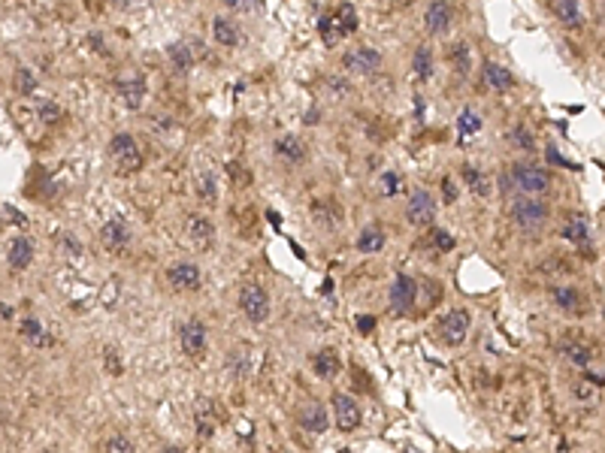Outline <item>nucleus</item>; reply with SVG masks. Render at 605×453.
Segmentation results:
<instances>
[{"label": "nucleus", "instance_id": "19", "mask_svg": "<svg viewBox=\"0 0 605 453\" xmlns=\"http://www.w3.org/2000/svg\"><path fill=\"white\" fill-rule=\"evenodd\" d=\"M481 76H485V85L487 88H494V91H509L514 85V76L506 64H499V61H485V67H481Z\"/></svg>", "mask_w": 605, "mask_h": 453}, {"label": "nucleus", "instance_id": "10", "mask_svg": "<svg viewBox=\"0 0 605 453\" xmlns=\"http://www.w3.org/2000/svg\"><path fill=\"white\" fill-rule=\"evenodd\" d=\"M433 218H436V200H433V194L430 190H414V194L409 197V202H406V221L412 224V226H430L433 224Z\"/></svg>", "mask_w": 605, "mask_h": 453}, {"label": "nucleus", "instance_id": "40", "mask_svg": "<svg viewBox=\"0 0 605 453\" xmlns=\"http://www.w3.org/2000/svg\"><path fill=\"white\" fill-rule=\"evenodd\" d=\"M397 190H400V176L397 173H385L382 176V194L385 197H394Z\"/></svg>", "mask_w": 605, "mask_h": 453}, {"label": "nucleus", "instance_id": "35", "mask_svg": "<svg viewBox=\"0 0 605 453\" xmlns=\"http://www.w3.org/2000/svg\"><path fill=\"white\" fill-rule=\"evenodd\" d=\"M566 357H569V362H575V366H590L593 350H590L587 345L572 342V345H566Z\"/></svg>", "mask_w": 605, "mask_h": 453}, {"label": "nucleus", "instance_id": "44", "mask_svg": "<svg viewBox=\"0 0 605 453\" xmlns=\"http://www.w3.org/2000/svg\"><path fill=\"white\" fill-rule=\"evenodd\" d=\"M109 366H112V372H115V375L121 372V369H118V360H115V350H106V369H109Z\"/></svg>", "mask_w": 605, "mask_h": 453}, {"label": "nucleus", "instance_id": "13", "mask_svg": "<svg viewBox=\"0 0 605 453\" xmlns=\"http://www.w3.org/2000/svg\"><path fill=\"white\" fill-rule=\"evenodd\" d=\"M388 297H390V309L397 314H406L414 305V299H418V281L409 278V275H397Z\"/></svg>", "mask_w": 605, "mask_h": 453}, {"label": "nucleus", "instance_id": "8", "mask_svg": "<svg viewBox=\"0 0 605 453\" xmlns=\"http://www.w3.org/2000/svg\"><path fill=\"white\" fill-rule=\"evenodd\" d=\"M166 281H170L173 290L194 293V290L203 287V272H200V266L191 263V260H179V263H173L166 269Z\"/></svg>", "mask_w": 605, "mask_h": 453}, {"label": "nucleus", "instance_id": "36", "mask_svg": "<svg viewBox=\"0 0 605 453\" xmlns=\"http://www.w3.org/2000/svg\"><path fill=\"white\" fill-rule=\"evenodd\" d=\"M599 387H602V378L599 375H584V378H581V384H578V399L590 402L593 393H596Z\"/></svg>", "mask_w": 605, "mask_h": 453}, {"label": "nucleus", "instance_id": "12", "mask_svg": "<svg viewBox=\"0 0 605 453\" xmlns=\"http://www.w3.org/2000/svg\"><path fill=\"white\" fill-rule=\"evenodd\" d=\"M451 21H454V6L448 4V0H430L427 9H424V28H427L433 37L448 33Z\"/></svg>", "mask_w": 605, "mask_h": 453}, {"label": "nucleus", "instance_id": "31", "mask_svg": "<svg viewBox=\"0 0 605 453\" xmlns=\"http://www.w3.org/2000/svg\"><path fill=\"white\" fill-rule=\"evenodd\" d=\"M21 336H25L30 345H46V342H49L46 333H43V323H40V321H33V317H28V321H21Z\"/></svg>", "mask_w": 605, "mask_h": 453}, {"label": "nucleus", "instance_id": "17", "mask_svg": "<svg viewBox=\"0 0 605 453\" xmlns=\"http://www.w3.org/2000/svg\"><path fill=\"white\" fill-rule=\"evenodd\" d=\"M445 58H448V64H451V70L457 76H469V73H473V49H469L466 40H454L445 49Z\"/></svg>", "mask_w": 605, "mask_h": 453}, {"label": "nucleus", "instance_id": "15", "mask_svg": "<svg viewBox=\"0 0 605 453\" xmlns=\"http://www.w3.org/2000/svg\"><path fill=\"white\" fill-rule=\"evenodd\" d=\"M212 40L218 45H227V49H237V45H242L245 37H242V28L230 16H218L212 21Z\"/></svg>", "mask_w": 605, "mask_h": 453}, {"label": "nucleus", "instance_id": "45", "mask_svg": "<svg viewBox=\"0 0 605 453\" xmlns=\"http://www.w3.org/2000/svg\"><path fill=\"white\" fill-rule=\"evenodd\" d=\"M357 323H361V330H363V333H369V330H373V326H375V321H373V317H361V321H357Z\"/></svg>", "mask_w": 605, "mask_h": 453}, {"label": "nucleus", "instance_id": "4", "mask_svg": "<svg viewBox=\"0 0 605 453\" xmlns=\"http://www.w3.org/2000/svg\"><path fill=\"white\" fill-rule=\"evenodd\" d=\"M511 181L530 197H539V194H545V190L551 188V176H548L542 166H533V164H514L511 166Z\"/></svg>", "mask_w": 605, "mask_h": 453}, {"label": "nucleus", "instance_id": "16", "mask_svg": "<svg viewBox=\"0 0 605 453\" xmlns=\"http://www.w3.org/2000/svg\"><path fill=\"white\" fill-rule=\"evenodd\" d=\"M300 426L306 429L309 435H321V432H327V426H330L327 408H324L321 402H309V405L300 411Z\"/></svg>", "mask_w": 605, "mask_h": 453}, {"label": "nucleus", "instance_id": "6", "mask_svg": "<svg viewBox=\"0 0 605 453\" xmlns=\"http://www.w3.org/2000/svg\"><path fill=\"white\" fill-rule=\"evenodd\" d=\"M342 67L351 76H373L382 67V52L369 49V45H354V49L342 55Z\"/></svg>", "mask_w": 605, "mask_h": 453}, {"label": "nucleus", "instance_id": "28", "mask_svg": "<svg viewBox=\"0 0 605 453\" xmlns=\"http://www.w3.org/2000/svg\"><path fill=\"white\" fill-rule=\"evenodd\" d=\"M554 13L569 28H578L581 25V4H578V0H554Z\"/></svg>", "mask_w": 605, "mask_h": 453}, {"label": "nucleus", "instance_id": "18", "mask_svg": "<svg viewBox=\"0 0 605 453\" xmlns=\"http://www.w3.org/2000/svg\"><path fill=\"white\" fill-rule=\"evenodd\" d=\"M273 151H276L278 161H285V164H302L306 161V145H302L297 136H290V133L278 136V139L273 142Z\"/></svg>", "mask_w": 605, "mask_h": 453}, {"label": "nucleus", "instance_id": "22", "mask_svg": "<svg viewBox=\"0 0 605 453\" xmlns=\"http://www.w3.org/2000/svg\"><path fill=\"white\" fill-rule=\"evenodd\" d=\"M385 242H388V236L378 224H366L363 230L357 233V251L361 254H378L385 248Z\"/></svg>", "mask_w": 605, "mask_h": 453}, {"label": "nucleus", "instance_id": "29", "mask_svg": "<svg viewBox=\"0 0 605 453\" xmlns=\"http://www.w3.org/2000/svg\"><path fill=\"white\" fill-rule=\"evenodd\" d=\"M551 299L560 311H581V293L575 287H554Z\"/></svg>", "mask_w": 605, "mask_h": 453}, {"label": "nucleus", "instance_id": "20", "mask_svg": "<svg viewBox=\"0 0 605 453\" xmlns=\"http://www.w3.org/2000/svg\"><path fill=\"white\" fill-rule=\"evenodd\" d=\"M188 236H191V242L197 248H209L215 242V224H212L206 214H191V218H188Z\"/></svg>", "mask_w": 605, "mask_h": 453}, {"label": "nucleus", "instance_id": "11", "mask_svg": "<svg viewBox=\"0 0 605 453\" xmlns=\"http://www.w3.org/2000/svg\"><path fill=\"white\" fill-rule=\"evenodd\" d=\"M133 242V233H130V226L125 221H106L103 226H100V245L106 248V251L112 254H125L128 248Z\"/></svg>", "mask_w": 605, "mask_h": 453}, {"label": "nucleus", "instance_id": "32", "mask_svg": "<svg viewBox=\"0 0 605 453\" xmlns=\"http://www.w3.org/2000/svg\"><path fill=\"white\" fill-rule=\"evenodd\" d=\"M37 115L43 124H58L64 118V109L58 103H49V100H37Z\"/></svg>", "mask_w": 605, "mask_h": 453}, {"label": "nucleus", "instance_id": "1", "mask_svg": "<svg viewBox=\"0 0 605 453\" xmlns=\"http://www.w3.org/2000/svg\"><path fill=\"white\" fill-rule=\"evenodd\" d=\"M239 311L249 317L251 323L270 321V314H273V299H270V293H266V287L257 285V281H249V285H242V287H239Z\"/></svg>", "mask_w": 605, "mask_h": 453}, {"label": "nucleus", "instance_id": "41", "mask_svg": "<svg viewBox=\"0 0 605 453\" xmlns=\"http://www.w3.org/2000/svg\"><path fill=\"white\" fill-rule=\"evenodd\" d=\"M197 190H200V197H206L212 202V200H215V178H212V176H200V188Z\"/></svg>", "mask_w": 605, "mask_h": 453}, {"label": "nucleus", "instance_id": "27", "mask_svg": "<svg viewBox=\"0 0 605 453\" xmlns=\"http://www.w3.org/2000/svg\"><path fill=\"white\" fill-rule=\"evenodd\" d=\"M166 58H170V64L176 67L179 73H188L194 67V55H191V45H185V42H173L170 49H166Z\"/></svg>", "mask_w": 605, "mask_h": 453}, {"label": "nucleus", "instance_id": "2", "mask_svg": "<svg viewBox=\"0 0 605 453\" xmlns=\"http://www.w3.org/2000/svg\"><path fill=\"white\" fill-rule=\"evenodd\" d=\"M318 30H321V37H324V42H327V45H336L342 37L354 33V30H357V13H354V6L342 4L339 9H336V13L324 16L321 25H318Z\"/></svg>", "mask_w": 605, "mask_h": 453}, {"label": "nucleus", "instance_id": "43", "mask_svg": "<svg viewBox=\"0 0 605 453\" xmlns=\"http://www.w3.org/2000/svg\"><path fill=\"white\" fill-rule=\"evenodd\" d=\"M221 4L227 6V9H249L254 0H221Z\"/></svg>", "mask_w": 605, "mask_h": 453}, {"label": "nucleus", "instance_id": "33", "mask_svg": "<svg viewBox=\"0 0 605 453\" xmlns=\"http://www.w3.org/2000/svg\"><path fill=\"white\" fill-rule=\"evenodd\" d=\"M457 130H460L463 136H473L481 130V118H478V112L475 109H463L460 112V118H457Z\"/></svg>", "mask_w": 605, "mask_h": 453}, {"label": "nucleus", "instance_id": "26", "mask_svg": "<svg viewBox=\"0 0 605 453\" xmlns=\"http://www.w3.org/2000/svg\"><path fill=\"white\" fill-rule=\"evenodd\" d=\"M460 173H463V185L473 190V194H478V197H487V194H490V181H487V176L481 173L478 166H469V164H466Z\"/></svg>", "mask_w": 605, "mask_h": 453}, {"label": "nucleus", "instance_id": "38", "mask_svg": "<svg viewBox=\"0 0 605 453\" xmlns=\"http://www.w3.org/2000/svg\"><path fill=\"white\" fill-rule=\"evenodd\" d=\"M511 142L521 145L524 151H533V149H536V139L530 136V130H524V127H514V130H511Z\"/></svg>", "mask_w": 605, "mask_h": 453}, {"label": "nucleus", "instance_id": "5", "mask_svg": "<svg viewBox=\"0 0 605 453\" xmlns=\"http://www.w3.org/2000/svg\"><path fill=\"white\" fill-rule=\"evenodd\" d=\"M469 330H473V317H469L466 309H451V311H448L442 321H439V336H442V342L451 345V348L463 345L466 336H469Z\"/></svg>", "mask_w": 605, "mask_h": 453}, {"label": "nucleus", "instance_id": "23", "mask_svg": "<svg viewBox=\"0 0 605 453\" xmlns=\"http://www.w3.org/2000/svg\"><path fill=\"white\" fill-rule=\"evenodd\" d=\"M312 369H315V375H318V378H324V381H333L336 375H339V369H342L339 354H336L333 348H327V350H318V354L312 357Z\"/></svg>", "mask_w": 605, "mask_h": 453}, {"label": "nucleus", "instance_id": "14", "mask_svg": "<svg viewBox=\"0 0 605 453\" xmlns=\"http://www.w3.org/2000/svg\"><path fill=\"white\" fill-rule=\"evenodd\" d=\"M333 417H336V426H339L342 432H354V429L361 426V408H357V402L345 393L333 396Z\"/></svg>", "mask_w": 605, "mask_h": 453}, {"label": "nucleus", "instance_id": "9", "mask_svg": "<svg viewBox=\"0 0 605 453\" xmlns=\"http://www.w3.org/2000/svg\"><path fill=\"white\" fill-rule=\"evenodd\" d=\"M511 218L518 221L524 230H536V226H542L548 221V206L542 200H536V197H521V200H514V206H511Z\"/></svg>", "mask_w": 605, "mask_h": 453}, {"label": "nucleus", "instance_id": "25", "mask_svg": "<svg viewBox=\"0 0 605 453\" xmlns=\"http://www.w3.org/2000/svg\"><path fill=\"white\" fill-rule=\"evenodd\" d=\"M563 239L566 242H572V245H587L593 239V230H590V221L587 218H572L566 226H563Z\"/></svg>", "mask_w": 605, "mask_h": 453}, {"label": "nucleus", "instance_id": "37", "mask_svg": "<svg viewBox=\"0 0 605 453\" xmlns=\"http://www.w3.org/2000/svg\"><path fill=\"white\" fill-rule=\"evenodd\" d=\"M430 236H433V245H436V251H442V254H448V251H451V248L457 245V242H454V236L448 233V230H433Z\"/></svg>", "mask_w": 605, "mask_h": 453}, {"label": "nucleus", "instance_id": "7", "mask_svg": "<svg viewBox=\"0 0 605 453\" xmlns=\"http://www.w3.org/2000/svg\"><path fill=\"white\" fill-rule=\"evenodd\" d=\"M179 345H182V354H188L191 360H200L209 350V333L206 323L200 321H185L179 326Z\"/></svg>", "mask_w": 605, "mask_h": 453}, {"label": "nucleus", "instance_id": "39", "mask_svg": "<svg viewBox=\"0 0 605 453\" xmlns=\"http://www.w3.org/2000/svg\"><path fill=\"white\" fill-rule=\"evenodd\" d=\"M106 450H112V453H130L133 450V441L128 435H112V438H106Z\"/></svg>", "mask_w": 605, "mask_h": 453}, {"label": "nucleus", "instance_id": "24", "mask_svg": "<svg viewBox=\"0 0 605 453\" xmlns=\"http://www.w3.org/2000/svg\"><path fill=\"white\" fill-rule=\"evenodd\" d=\"M6 260L13 269H28L30 260H33V242L25 239V236L13 239V245H9V251H6Z\"/></svg>", "mask_w": 605, "mask_h": 453}, {"label": "nucleus", "instance_id": "34", "mask_svg": "<svg viewBox=\"0 0 605 453\" xmlns=\"http://www.w3.org/2000/svg\"><path fill=\"white\" fill-rule=\"evenodd\" d=\"M16 91L18 94H25V97H30L33 91H37V76H33L30 70H25V67H18L16 70Z\"/></svg>", "mask_w": 605, "mask_h": 453}, {"label": "nucleus", "instance_id": "3", "mask_svg": "<svg viewBox=\"0 0 605 453\" xmlns=\"http://www.w3.org/2000/svg\"><path fill=\"white\" fill-rule=\"evenodd\" d=\"M109 154H112V161H115V166L121 169V173H133V169L142 166L140 145H137V139H133L130 133H115L109 139Z\"/></svg>", "mask_w": 605, "mask_h": 453}, {"label": "nucleus", "instance_id": "21", "mask_svg": "<svg viewBox=\"0 0 605 453\" xmlns=\"http://www.w3.org/2000/svg\"><path fill=\"white\" fill-rule=\"evenodd\" d=\"M118 97L125 100L128 109H140L142 100H145V79H142V76L118 79Z\"/></svg>", "mask_w": 605, "mask_h": 453}, {"label": "nucleus", "instance_id": "42", "mask_svg": "<svg viewBox=\"0 0 605 453\" xmlns=\"http://www.w3.org/2000/svg\"><path fill=\"white\" fill-rule=\"evenodd\" d=\"M442 197H445L448 202H454V200H457V188H454V181H451V178H442Z\"/></svg>", "mask_w": 605, "mask_h": 453}, {"label": "nucleus", "instance_id": "30", "mask_svg": "<svg viewBox=\"0 0 605 453\" xmlns=\"http://www.w3.org/2000/svg\"><path fill=\"white\" fill-rule=\"evenodd\" d=\"M412 70L418 79H430L433 76V52L427 45H418L414 49V58H412Z\"/></svg>", "mask_w": 605, "mask_h": 453}]
</instances>
